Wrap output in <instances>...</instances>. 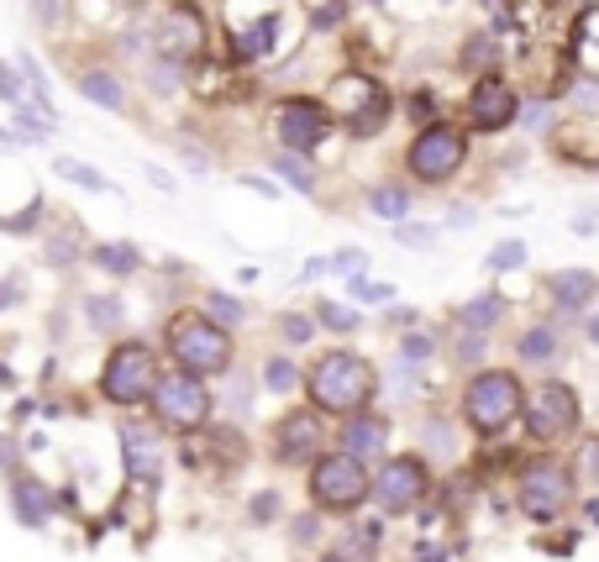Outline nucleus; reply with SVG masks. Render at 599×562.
Instances as JSON below:
<instances>
[{"label": "nucleus", "instance_id": "49530a36", "mask_svg": "<svg viewBox=\"0 0 599 562\" xmlns=\"http://www.w3.org/2000/svg\"><path fill=\"white\" fill-rule=\"evenodd\" d=\"M432 111H436L432 90H415V95H410V117H415V121H432Z\"/></svg>", "mask_w": 599, "mask_h": 562}, {"label": "nucleus", "instance_id": "7ed1b4c3", "mask_svg": "<svg viewBox=\"0 0 599 562\" xmlns=\"http://www.w3.org/2000/svg\"><path fill=\"white\" fill-rule=\"evenodd\" d=\"M368 494H374V473L363 469V458H353L347 447H342V452H321V458H315V469H311L315 510L347 516V510H358Z\"/></svg>", "mask_w": 599, "mask_h": 562}, {"label": "nucleus", "instance_id": "ddd939ff", "mask_svg": "<svg viewBox=\"0 0 599 562\" xmlns=\"http://www.w3.org/2000/svg\"><path fill=\"white\" fill-rule=\"evenodd\" d=\"M117 447H121V469L132 473L137 484H164V473H168L164 431L132 421V426H121V431H117Z\"/></svg>", "mask_w": 599, "mask_h": 562}, {"label": "nucleus", "instance_id": "bb28decb", "mask_svg": "<svg viewBox=\"0 0 599 562\" xmlns=\"http://www.w3.org/2000/svg\"><path fill=\"white\" fill-rule=\"evenodd\" d=\"M274 174H285V179L300 189V195H311V189H315V174H311V164H306V153H289V147H279V153H274Z\"/></svg>", "mask_w": 599, "mask_h": 562}, {"label": "nucleus", "instance_id": "7c9ffc66", "mask_svg": "<svg viewBox=\"0 0 599 562\" xmlns=\"http://www.w3.org/2000/svg\"><path fill=\"white\" fill-rule=\"evenodd\" d=\"M85 321L96 331H117L121 327V300L111 295H96V300H85Z\"/></svg>", "mask_w": 599, "mask_h": 562}, {"label": "nucleus", "instance_id": "4c0bfd02", "mask_svg": "<svg viewBox=\"0 0 599 562\" xmlns=\"http://www.w3.org/2000/svg\"><path fill=\"white\" fill-rule=\"evenodd\" d=\"M395 236H400L406 247H432V242H436L432 227H410V221H395Z\"/></svg>", "mask_w": 599, "mask_h": 562}, {"label": "nucleus", "instance_id": "c85d7f7f", "mask_svg": "<svg viewBox=\"0 0 599 562\" xmlns=\"http://www.w3.org/2000/svg\"><path fill=\"white\" fill-rule=\"evenodd\" d=\"M495 64H500V53H495V37H468L463 43V69H474V74H495Z\"/></svg>", "mask_w": 599, "mask_h": 562}, {"label": "nucleus", "instance_id": "f03ea898", "mask_svg": "<svg viewBox=\"0 0 599 562\" xmlns=\"http://www.w3.org/2000/svg\"><path fill=\"white\" fill-rule=\"evenodd\" d=\"M168 352L179 368H190L200 378H217L232 368V331L211 321L206 310H179L168 321Z\"/></svg>", "mask_w": 599, "mask_h": 562}, {"label": "nucleus", "instance_id": "79ce46f5", "mask_svg": "<svg viewBox=\"0 0 599 562\" xmlns=\"http://www.w3.org/2000/svg\"><path fill=\"white\" fill-rule=\"evenodd\" d=\"M400 352H406L410 363H421V357H432V337H415V331H410L406 342H400Z\"/></svg>", "mask_w": 599, "mask_h": 562}, {"label": "nucleus", "instance_id": "20e7f679", "mask_svg": "<svg viewBox=\"0 0 599 562\" xmlns=\"http://www.w3.org/2000/svg\"><path fill=\"white\" fill-rule=\"evenodd\" d=\"M521 416V378L504 368H484L468 378L463 389V421L474 426L479 437H500L504 426Z\"/></svg>", "mask_w": 599, "mask_h": 562}, {"label": "nucleus", "instance_id": "8fccbe9b", "mask_svg": "<svg viewBox=\"0 0 599 562\" xmlns=\"http://www.w3.org/2000/svg\"><path fill=\"white\" fill-rule=\"evenodd\" d=\"M0 473H16V442L0 437Z\"/></svg>", "mask_w": 599, "mask_h": 562}, {"label": "nucleus", "instance_id": "c756f323", "mask_svg": "<svg viewBox=\"0 0 599 562\" xmlns=\"http://www.w3.org/2000/svg\"><path fill=\"white\" fill-rule=\"evenodd\" d=\"M206 316H211V321H221V327H237L242 316H247V305L232 300L226 289H211V295H206Z\"/></svg>", "mask_w": 599, "mask_h": 562}, {"label": "nucleus", "instance_id": "09e8293b", "mask_svg": "<svg viewBox=\"0 0 599 562\" xmlns=\"http://www.w3.org/2000/svg\"><path fill=\"white\" fill-rule=\"evenodd\" d=\"M285 337H289V342H306V337H311V321H306V316H289Z\"/></svg>", "mask_w": 599, "mask_h": 562}, {"label": "nucleus", "instance_id": "473e14b6", "mask_svg": "<svg viewBox=\"0 0 599 562\" xmlns=\"http://www.w3.org/2000/svg\"><path fill=\"white\" fill-rule=\"evenodd\" d=\"M264 384L274 389V395H289V389L300 384V368H295L289 357H268V363H264Z\"/></svg>", "mask_w": 599, "mask_h": 562}, {"label": "nucleus", "instance_id": "5701e85b", "mask_svg": "<svg viewBox=\"0 0 599 562\" xmlns=\"http://www.w3.org/2000/svg\"><path fill=\"white\" fill-rule=\"evenodd\" d=\"M96 268H106V274H117V279H132L137 268H143V253L132 247V242H100L96 253Z\"/></svg>", "mask_w": 599, "mask_h": 562}, {"label": "nucleus", "instance_id": "a18cd8bd", "mask_svg": "<svg viewBox=\"0 0 599 562\" xmlns=\"http://www.w3.org/2000/svg\"><path fill=\"white\" fill-rule=\"evenodd\" d=\"M426 447H436L442 458L453 452V437H447V426H442V421H432V426H426Z\"/></svg>", "mask_w": 599, "mask_h": 562}, {"label": "nucleus", "instance_id": "4468645a", "mask_svg": "<svg viewBox=\"0 0 599 562\" xmlns=\"http://www.w3.org/2000/svg\"><path fill=\"white\" fill-rule=\"evenodd\" d=\"M515 117H521V95L510 90L500 74H479V85L468 95V121L479 132H504Z\"/></svg>", "mask_w": 599, "mask_h": 562}, {"label": "nucleus", "instance_id": "1a4fd4ad", "mask_svg": "<svg viewBox=\"0 0 599 562\" xmlns=\"http://www.w3.org/2000/svg\"><path fill=\"white\" fill-rule=\"evenodd\" d=\"M568 505H574V478H568L563 463L536 458V463L521 469V516H526V520L547 526V520H557Z\"/></svg>", "mask_w": 599, "mask_h": 562}, {"label": "nucleus", "instance_id": "6e6552de", "mask_svg": "<svg viewBox=\"0 0 599 562\" xmlns=\"http://www.w3.org/2000/svg\"><path fill=\"white\" fill-rule=\"evenodd\" d=\"M463 158H468V137L457 126H447V121H426L415 132V142H410L406 168L421 185H447L457 168H463Z\"/></svg>", "mask_w": 599, "mask_h": 562}, {"label": "nucleus", "instance_id": "de8ad7c7", "mask_svg": "<svg viewBox=\"0 0 599 562\" xmlns=\"http://www.w3.org/2000/svg\"><path fill=\"white\" fill-rule=\"evenodd\" d=\"M342 11H347L342 0H326V5L315 11V26H336V22H342Z\"/></svg>", "mask_w": 599, "mask_h": 562}, {"label": "nucleus", "instance_id": "3c124183", "mask_svg": "<svg viewBox=\"0 0 599 562\" xmlns=\"http://www.w3.org/2000/svg\"><path fill=\"white\" fill-rule=\"evenodd\" d=\"M147 179H153V185L164 189V195H174V189H179V185H174V179H168V174H164V168H147Z\"/></svg>", "mask_w": 599, "mask_h": 562}, {"label": "nucleus", "instance_id": "9d476101", "mask_svg": "<svg viewBox=\"0 0 599 562\" xmlns=\"http://www.w3.org/2000/svg\"><path fill=\"white\" fill-rule=\"evenodd\" d=\"M578 431V395L568 384H536L526 399V437L531 442H568Z\"/></svg>", "mask_w": 599, "mask_h": 562}, {"label": "nucleus", "instance_id": "412c9836", "mask_svg": "<svg viewBox=\"0 0 599 562\" xmlns=\"http://www.w3.org/2000/svg\"><path fill=\"white\" fill-rule=\"evenodd\" d=\"M552 295H557L563 310H584L599 295V279L589 268H563V274H552Z\"/></svg>", "mask_w": 599, "mask_h": 562}, {"label": "nucleus", "instance_id": "6e6d98bb", "mask_svg": "<svg viewBox=\"0 0 599 562\" xmlns=\"http://www.w3.org/2000/svg\"><path fill=\"white\" fill-rule=\"evenodd\" d=\"M589 342H595V348H599V316H595V321H589Z\"/></svg>", "mask_w": 599, "mask_h": 562}, {"label": "nucleus", "instance_id": "f704fd0d", "mask_svg": "<svg viewBox=\"0 0 599 562\" xmlns=\"http://www.w3.org/2000/svg\"><path fill=\"white\" fill-rule=\"evenodd\" d=\"M0 100L5 106H22L26 100V74L16 64H0Z\"/></svg>", "mask_w": 599, "mask_h": 562}, {"label": "nucleus", "instance_id": "f8f14e48", "mask_svg": "<svg viewBox=\"0 0 599 562\" xmlns=\"http://www.w3.org/2000/svg\"><path fill=\"white\" fill-rule=\"evenodd\" d=\"M332 132V111L321 100H285L274 111V137L285 142L289 153H315Z\"/></svg>", "mask_w": 599, "mask_h": 562}, {"label": "nucleus", "instance_id": "ea45409f", "mask_svg": "<svg viewBox=\"0 0 599 562\" xmlns=\"http://www.w3.org/2000/svg\"><path fill=\"white\" fill-rule=\"evenodd\" d=\"M363 263H368V258H363L358 247H342V253H332V268H336V274H353V279L363 274Z\"/></svg>", "mask_w": 599, "mask_h": 562}, {"label": "nucleus", "instance_id": "864d4df0", "mask_svg": "<svg viewBox=\"0 0 599 562\" xmlns=\"http://www.w3.org/2000/svg\"><path fill=\"white\" fill-rule=\"evenodd\" d=\"M315 537V520H295V541H311Z\"/></svg>", "mask_w": 599, "mask_h": 562}, {"label": "nucleus", "instance_id": "6ab92c4d", "mask_svg": "<svg viewBox=\"0 0 599 562\" xmlns=\"http://www.w3.org/2000/svg\"><path fill=\"white\" fill-rule=\"evenodd\" d=\"M11 510L22 526H48L53 520V494L37 484V478H16L11 484Z\"/></svg>", "mask_w": 599, "mask_h": 562}, {"label": "nucleus", "instance_id": "423d86ee", "mask_svg": "<svg viewBox=\"0 0 599 562\" xmlns=\"http://www.w3.org/2000/svg\"><path fill=\"white\" fill-rule=\"evenodd\" d=\"M153 410H158V421L168 431H200V426L211 421V389L190 368H168L153 384Z\"/></svg>", "mask_w": 599, "mask_h": 562}, {"label": "nucleus", "instance_id": "b1692460", "mask_svg": "<svg viewBox=\"0 0 599 562\" xmlns=\"http://www.w3.org/2000/svg\"><path fill=\"white\" fill-rule=\"evenodd\" d=\"M557 348H563V337L542 321V327H526L521 331V342H515V352H521V363H552L557 357Z\"/></svg>", "mask_w": 599, "mask_h": 562}, {"label": "nucleus", "instance_id": "37998d69", "mask_svg": "<svg viewBox=\"0 0 599 562\" xmlns=\"http://www.w3.org/2000/svg\"><path fill=\"white\" fill-rule=\"evenodd\" d=\"M457 357H463V363H479V357H484V331H479V337L468 331V337L457 342Z\"/></svg>", "mask_w": 599, "mask_h": 562}, {"label": "nucleus", "instance_id": "72a5a7b5", "mask_svg": "<svg viewBox=\"0 0 599 562\" xmlns=\"http://www.w3.org/2000/svg\"><path fill=\"white\" fill-rule=\"evenodd\" d=\"M521 263H526V242H521V236H504L500 247L489 253V268H495V274H510V268H521Z\"/></svg>", "mask_w": 599, "mask_h": 562}, {"label": "nucleus", "instance_id": "0eeeda50", "mask_svg": "<svg viewBox=\"0 0 599 562\" xmlns=\"http://www.w3.org/2000/svg\"><path fill=\"white\" fill-rule=\"evenodd\" d=\"M332 100H326V111H332L353 137H374L384 121H389V95H384L379 79H368V74H342L332 79Z\"/></svg>", "mask_w": 599, "mask_h": 562}, {"label": "nucleus", "instance_id": "58836bf2", "mask_svg": "<svg viewBox=\"0 0 599 562\" xmlns=\"http://www.w3.org/2000/svg\"><path fill=\"white\" fill-rule=\"evenodd\" d=\"M578 473H584L589 484H599V437H589V442L578 447Z\"/></svg>", "mask_w": 599, "mask_h": 562}, {"label": "nucleus", "instance_id": "393cba45", "mask_svg": "<svg viewBox=\"0 0 599 562\" xmlns=\"http://www.w3.org/2000/svg\"><path fill=\"white\" fill-rule=\"evenodd\" d=\"M58 174H64V179H69V185H79V189H90V195H111V179H106V174H100L96 164H79V158H58Z\"/></svg>", "mask_w": 599, "mask_h": 562}, {"label": "nucleus", "instance_id": "603ef678", "mask_svg": "<svg viewBox=\"0 0 599 562\" xmlns=\"http://www.w3.org/2000/svg\"><path fill=\"white\" fill-rule=\"evenodd\" d=\"M521 121H526V126H542V121H547V106H531V111H521Z\"/></svg>", "mask_w": 599, "mask_h": 562}, {"label": "nucleus", "instance_id": "c9c22d12", "mask_svg": "<svg viewBox=\"0 0 599 562\" xmlns=\"http://www.w3.org/2000/svg\"><path fill=\"white\" fill-rule=\"evenodd\" d=\"M16 126L26 132V142H43L53 132V117H48V111H43V117H37V111H22V117H16Z\"/></svg>", "mask_w": 599, "mask_h": 562}, {"label": "nucleus", "instance_id": "a19ab883", "mask_svg": "<svg viewBox=\"0 0 599 562\" xmlns=\"http://www.w3.org/2000/svg\"><path fill=\"white\" fill-rule=\"evenodd\" d=\"M32 16L43 26H58L64 22V0H32Z\"/></svg>", "mask_w": 599, "mask_h": 562}, {"label": "nucleus", "instance_id": "2f4dec72", "mask_svg": "<svg viewBox=\"0 0 599 562\" xmlns=\"http://www.w3.org/2000/svg\"><path fill=\"white\" fill-rule=\"evenodd\" d=\"M315 321L326 331H342V337H347V331H358V310H347V305H336V300H321L315 305Z\"/></svg>", "mask_w": 599, "mask_h": 562}, {"label": "nucleus", "instance_id": "4be33fe9", "mask_svg": "<svg viewBox=\"0 0 599 562\" xmlns=\"http://www.w3.org/2000/svg\"><path fill=\"white\" fill-rule=\"evenodd\" d=\"M79 95H85L90 106H100V111H121V106H126V85H121L111 69H85L79 74Z\"/></svg>", "mask_w": 599, "mask_h": 562}, {"label": "nucleus", "instance_id": "5fc2aeb1", "mask_svg": "<svg viewBox=\"0 0 599 562\" xmlns=\"http://www.w3.org/2000/svg\"><path fill=\"white\" fill-rule=\"evenodd\" d=\"M22 142H26V137H16V132H5V126H0V147H11V153H16Z\"/></svg>", "mask_w": 599, "mask_h": 562}, {"label": "nucleus", "instance_id": "a878e982", "mask_svg": "<svg viewBox=\"0 0 599 562\" xmlns=\"http://www.w3.org/2000/svg\"><path fill=\"white\" fill-rule=\"evenodd\" d=\"M500 316H504V300H500V295H479V300H468L463 310H457V321H463L468 331H489L495 321H500Z\"/></svg>", "mask_w": 599, "mask_h": 562}, {"label": "nucleus", "instance_id": "39448f33", "mask_svg": "<svg viewBox=\"0 0 599 562\" xmlns=\"http://www.w3.org/2000/svg\"><path fill=\"white\" fill-rule=\"evenodd\" d=\"M158 352L147 348V342H121L111 348L106 357V368H100V395L111 399V405H143L153 399V384H158Z\"/></svg>", "mask_w": 599, "mask_h": 562}, {"label": "nucleus", "instance_id": "9b49d317", "mask_svg": "<svg viewBox=\"0 0 599 562\" xmlns=\"http://www.w3.org/2000/svg\"><path fill=\"white\" fill-rule=\"evenodd\" d=\"M426 484H432L426 458L400 452V458H389V463L374 473V505H379L384 516H406V510H415V505H421Z\"/></svg>", "mask_w": 599, "mask_h": 562}, {"label": "nucleus", "instance_id": "a211bd4d", "mask_svg": "<svg viewBox=\"0 0 599 562\" xmlns=\"http://www.w3.org/2000/svg\"><path fill=\"white\" fill-rule=\"evenodd\" d=\"M568 53H574V64H578L584 79H599V5H589V11L574 22V43H568Z\"/></svg>", "mask_w": 599, "mask_h": 562}, {"label": "nucleus", "instance_id": "cd10ccee", "mask_svg": "<svg viewBox=\"0 0 599 562\" xmlns=\"http://www.w3.org/2000/svg\"><path fill=\"white\" fill-rule=\"evenodd\" d=\"M368 206H374V216H384V221H406L410 195L400 185H379L374 195H368Z\"/></svg>", "mask_w": 599, "mask_h": 562}, {"label": "nucleus", "instance_id": "2eb2a0df", "mask_svg": "<svg viewBox=\"0 0 599 562\" xmlns=\"http://www.w3.org/2000/svg\"><path fill=\"white\" fill-rule=\"evenodd\" d=\"M206 47V26H200V16L195 11H164V16H153V53L158 58H168V64H185V58H195Z\"/></svg>", "mask_w": 599, "mask_h": 562}, {"label": "nucleus", "instance_id": "e433bc0d", "mask_svg": "<svg viewBox=\"0 0 599 562\" xmlns=\"http://www.w3.org/2000/svg\"><path fill=\"white\" fill-rule=\"evenodd\" d=\"M37 216H43V200H26V211L22 216H5V221H0V232H32V227H37Z\"/></svg>", "mask_w": 599, "mask_h": 562}, {"label": "nucleus", "instance_id": "c03bdc74", "mask_svg": "<svg viewBox=\"0 0 599 562\" xmlns=\"http://www.w3.org/2000/svg\"><path fill=\"white\" fill-rule=\"evenodd\" d=\"M274 510H279V494H258V499H253V520H258V526H268Z\"/></svg>", "mask_w": 599, "mask_h": 562}, {"label": "nucleus", "instance_id": "f257e3e1", "mask_svg": "<svg viewBox=\"0 0 599 562\" xmlns=\"http://www.w3.org/2000/svg\"><path fill=\"white\" fill-rule=\"evenodd\" d=\"M306 389H311V405L321 416H358L379 389V374L358 352H326V357H315Z\"/></svg>", "mask_w": 599, "mask_h": 562}, {"label": "nucleus", "instance_id": "aec40b11", "mask_svg": "<svg viewBox=\"0 0 599 562\" xmlns=\"http://www.w3.org/2000/svg\"><path fill=\"white\" fill-rule=\"evenodd\" d=\"M274 43H279V11H264L247 32H237V58L242 64H258V58L274 53Z\"/></svg>", "mask_w": 599, "mask_h": 562}, {"label": "nucleus", "instance_id": "f3484780", "mask_svg": "<svg viewBox=\"0 0 599 562\" xmlns=\"http://www.w3.org/2000/svg\"><path fill=\"white\" fill-rule=\"evenodd\" d=\"M384 442H389V426H384L379 416H363L358 410V416H347V426H342V447H347L353 458H363V463L379 458Z\"/></svg>", "mask_w": 599, "mask_h": 562}, {"label": "nucleus", "instance_id": "dca6fc26", "mask_svg": "<svg viewBox=\"0 0 599 562\" xmlns=\"http://www.w3.org/2000/svg\"><path fill=\"white\" fill-rule=\"evenodd\" d=\"M321 442H326V431H321V410H289L285 421H279L274 452H279L285 463H311V458H321Z\"/></svg>", "mask_w": 599, "mask_h": 562}]
</instances>
